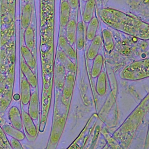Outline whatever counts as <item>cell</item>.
I'll list each match as a JSON object with an SVG mask.
<instances>
[{"instance_id":"obj_1","label":"cell","mask_w":149,"mask_h":149,"mask_svg":"<svg viewBox=\"0 0 149 149\" xmlns=\"http://www.w3.org/2000/svg\"><path fill=\"white\" fill-rule=\"evenodd\" d=\"M101 20L108 26L133 37L149 39V24L116 9H104L100 11Z\"/></svg>"},{"instance_id":"obj_2","label":"cell","mask_w":149,"mask_h":149,"mask_svg":"<svg viewBox=\"0 0 149 149\" xmlns=\"http://www.w3.org/2000/svg\"><path fill=\"white\" fill-rule=\"evenodd\" d=\"M86 33L84 31V27L83 22H80L77 24L76 33V39L75 42L76 47L78 49H81L84 45Z\"/></svg>"},{"instance_id":"obj_3","label":"cell","mask_w":149,"mask_h":149,"mask_svg":"<svg viewBox=\"0 0 149 149\" xmlns=\"http://www.w3.org/2000/svg\"><path fill=\"white\" fill-rule=\"evenodd\" d=\"M101 44V38L100 36H96L91 41V43L89 47L87 56L89 59H94L98 55V52Z\"/></svg>"},{"instance_id":"obj_4","label":"cell","mask_w":149,"mask_h":149,"mask_svg":"<svg viewBox=\"0 0 149 149\" xmlns=\"http://www.w3.org/2000/svg\"><path fill=\"white\" fill-rule=\"evenodd\" d=\"M98 26V20L97 17H93L88 22V25L86 30V37L89 41H92L96 36V32Z\"/></svg>"},{"instance_id":"obj_5","label":"cell","mask_w":149,"mask_h":149,"mask_svg":"<svg viewBox=\"0 0 149 149\" xmlns=\"http://www.w3.org/2000/svg\"><path fill=\"white\" fill-rule=\"evenodd\" d=\"M94 9V0H88L86 1L83 14V19L85 23H88L92 19Z\"/></svg>"},{"instance_id":"obj_6","label":"cell","mask_w":149,"mask_h":149,"mask_svg":"<svg viewBox=\"0 0 149 149\" xmlns=\"http://www.w3.org/2000/svg\"><path fill=\"white\" fill-rule=\"evenodd\" d=\"M77 24L74 20H70L67 24L66 39L70 45L75 42Z\"/></svg>"},{"instance_id":"obj_7","label":"cell","mask_w":149,"mask_h":149,"mask_svg":"<svg viewBox=\"0 0 149 149\" xmlns=\"http://www.w3.org/2000/svg\"><path fill=\"white\" fill-rule=\"evenodd\" d=\"M102 34L105 49L108 52H111L112 51L114 47V42L112 36L111 32L107 29L103 30Z\"/></svg>"},{"instance_id":"obj_8","label":"cell","mask_w":149,"mask_h":149,"mask_svg":"<svg viewBox=\"0 0 149 149\" xmlns=\"http://www.w3.org/2000/svg\"><path fill=\"white\" fill-rule=\"evenodd\" d=\"M103 63V57L101 55L98 54L94 59V62L91 71V76L93 77H96L99 76L102 69Z\"/></svg>"},{"instance_id":"obj_9","label":"cell","mask_w":149,"mask_h":149,"mask_svg":"<svg viewBox=\"0 0 149 149\" xmlns=\"http://www.w3.org/2000/svg\"><path fill=\"white\" fill-rule=\"evenodd\" d=\"M59 44L67 55L72 58H74L76 57L75 51L73 49L72 45L69 44L66 38L63 37H61L59 38Z\"/></svg>"},{"instance_id":"obj_10","label":"cell","mask_w":149,"mask_h":149,"mask_svg":"<svg viewBox=\"0 0 149 149\" xmlns=\"http://www.w3.org/2000/svg\"><path fill=\"white\" fill-rule=\"evenodd\" d=\"M69 5L67 2H63L61 7V24L64 26L68 23L69 18Z\"/></svg>"},{"instance_id":"obj_11","label":"cell","mask_w":149,"mask_h":149,"mask_svg":"<svg viewBox=\"0 0 149 149\" xmlns=\"http://www.w3.org/2000/svg\"><path fill=\"white\" fill-rule=\"evenodd\" d=\"M102 134L106 139V140L112 149H123V147L119 144L117 140L112 137L105 130H102Z\"/></svg>"},{"instance_id":"obj_12","label":"cell","mask_w":149,"mask_h":149,"mask_svg":"<svg viewBox=\"0 0 149 149\" xmlns=\"http://www.w3.org/2000/svg\"><path fill=\"white\" fill-rule=\"evenodd\" d=\"M97 90H100V94H102V93L105 91V75L104 73L101 74L98 78L97 81Z\"/></svg>"},{"instance_id":"obj_13","label":"cell","mask_w":149,"mask_h":149,"mask_svg":"<svg viewBox=\"0 0 149 149\" xmlns=\"http://www.w3.org/2000/svg\"><path fill=\"white\" fill-rule=\"evenodd\" d=\"M79 0H68V3H69L70 8L73 9H76L78 5Z\"/></svg>"}]
</instances>
